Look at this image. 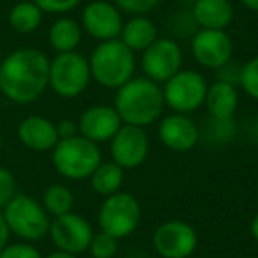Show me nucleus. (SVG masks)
Instances as JSON below:
<instances>
[{
    "label": "nucleus",
    "mask_w": 258,
    "mask_h": 258,
    "mask_svg": "<svg viewBox=\"0 0 258 258\" xmlns=\"http://www.w3.org/2000/svg\"><path fill=\"white\" fill-rule=\"evenodd\" d=\"M122 182H124V168H120L113 161L101 163L96 172L90 175V186L101 197H110L120 191Z\"/></svg>",
    "instance_id": "obj_23"
},
{
    "label": "nucleus",
    "mask_w": 258,
    "mask_h": 258,
    "mask_svg": "<svg viewBox=\"0 0 258 258\" xmlns=\"http://www.w3.org/2000/svg\"><path fill=\"white\" fill-rule=\"evenodd\" d=\"M48 235L51 237V242L55 244L57 249L71 254H80L83 251H89L94 230L83 216L76 212H68L64 216L53 218Z\"/></svg>",
    "instance_id": "obj_10"
},
{
    "label": "nucleus",
    "mask_w": 258,
    "mask_h": 258,
    "mask_svg": "<svg viewBox=\"0 0 258 258\" xmlns=\"http://www.w3.org/2000/svg\"><path fill=\"white\" fill-rule=\"evenodd\" d=\"M51 163L62 177L69 180L90 179L101 165V149L97 144L76 135L73 138L58 140L53 147Z\"/></svg>",
    "instance_id": "obj_4"
},
{
    "label": "nucleus",
    "mask_w": 258,
    "mask_h": 258,
    "mask_svg": "<svg viewBox=\"0 0 258 258\" xmlns=\"http://www.w3.org/2000/svg\"><path fill=\"white\" fill-rule=\"evenodd\" d=\"M57 133H58V140H66V138H73L78 135V124L73 120H60L57 124Z\"/></svg>",
    "instance_id": "obj_32"
},
{
    "label": "nucleus",
    "mask_w": 258,
    "mask_h": 258,
    "mask_svg": "<svg viewBox=\"0 0 258 258\" xmlns=\"http://www.w3.org/2000/svg\"><path fill=\"white\" fill-rule=\"evenodd\" d=\"M204 104L214 120H232L239 106V94L233 85L216 80L212 85H209Z\"/></svg>",
    "instance_id": "obj_19"
},
{
    "label": "nucleus",
    "mask_w": 258,
    "mask_h": 258,
    "mask_svg": "<svg viewBox=\"0 0 258 258\" xmlns=\"http://www.w3.org/2000/svg\"><path fill=\"white\" fill-rule=\"evenodd\" d=\"M90 76L101 87L110 90L120 89L133 78L135 51L129 50L120 39L101 41L89 58Z\"/></svg>",
    "instance_id": "obj_3"
},
{
    "label": "nucleus",
    "mask_w": 258,
    "mask_h": 258,
    "mask_svg": "<svg viewBox=\"0 0 258 258\" xmlns=\"http://www.w3.org/2000/svg\"><path fill=\"white\" fill-rule=\"evenodd\" d=\"M2 147H4V138H2V133H0V152H2Z\"/></svg>",
    "instance_id": "obj_37"
},
{
    "label": "nucleus",
    "mask_w": 258,
    "mask_h": 258,
    "mask_svg": "<svg viewBox=\"0 0 258 258\" xmlns=\"http://www.w3.org/2000/svg\"><path fill=\"white\" fill-rule=\"evenodd\" d=\"M46 258H76V254H71V253H66V251H53V253H50Z\"/></svg>",
    "instance_id": "obj_34"
},
{
    "label": "nucleus",
    "mask_w": 258,
    "mask_h": 258,
    "mask_svg": "<svg viewBox=\"0 0 258 258\" xmlns=\"http://www.w3.org/2000/svg\"><path fill=\"white\" fill-rule=\"evenodd\" d=\"M82 23L87 34L97 41L118 39L124 27L120 9L113 2H104V0H94L85 6Z\"/></svg>",
    "instance_id": "obj_14"
},
{
    "label": "nucleus",
    "mask_w": 258,
    "mask_h": 258,
    "mask_svg": "<svg viewBox=\"0 0 258 258\" xmlns=\"http://www.w3.org/2000/svg\"><path fill=\"white\" fill-rule=\"evenodd\" d=\"M0 258H43L30 242H13L0 251Z\"/></svg>",
    "instance_id": "obj_28"
},
{
    "label": "nucleus",
    "mask_w": 258,
    "mask_h": 258,
    "mask_svg": "<svg viewBox=\"0 0 258 258\" xmlns=\"http://www.w3.org/2000/svg\"><path fill=\"white\" fill-rule=\"evenodd\" d=\"M120 125L122 118L118 117L113 106L97 104V106L87 108L80 115L78 133L94 144H103V142H108L115 137Z\"/></svg>",
    "instance_id": "obj_15"
},
{
    "label": "nucleus",
    "mask_w": 258,
    "mask_h": 258,
    "mask_svg": "<svg viewBox=\"0 0 258 258\" xmlns=\"http://www.w3.org/2000/svg\"><path fill=\"white\" fill-rule=\"evenodd\" d=\"M198 244L195 228L186 221L172 219L156 228L152 246L161 258H189Z\"/></svg>",
    "instance_id": "obj_9"
},
{
    "label": "nucleus",
    "mask_w": 258,
    "mask_h": 258,
    "mask_svg": "<svg viewBox=\"0 0 258 258\" xmlns=\"http://www.w3.org/2000/svg\"><path fill=\"white\" fill-rule=\"evenodd\" d=\"M207 80L193 69H180L179 73L165 82L163 97L175 113H191L205 103Z\"/></svg>",
    "instance_id": "obj_8"
},
{
    "label": "nucleus",
    "mask_w": 258,
    "mask_h": 258,
    "mask_svg": "<svg viewBox=\"0 0 258 258\" xmlns=\"http://www.w3.org/2000/svg\"><path fill=\"white\" fill-rule=\"evenodd\" d=\"M89 58L78 51L57 53L50 60V82L48 87L60 97H76L90 83Z\"/></svg>",
    "instance_id": "obj_7"
},
{
    "label": "nucleus",
    "mask_w": 258,
    "mask_h": 258,
    "mask_svg": "<svg viewBox=\"0 0 258 258\" xmlns=\"http://www.w3.org/2000/svg\"><path fill=\"white\" fill-rule=\"evenodd\" d=\"M41 204H43L44 211L48 212L50 218H58V216L73 212L75 197H73L71 189L64 184H51L43 193Z\"/></svg>",
    "instance_id": "obj_24"
},
{
    "label": "nucleus",
    "mask_w": 258,
    "mask_h": 258,
    "mask_svg": "<svg viewBox=\"0 0 258 258\" xmlns=\"http://www.w3.org/2000/svg\"><path fill=\"white\" fill-rule=\"evenodd\" d=\"M9 237H11V232H9L8 225H6L4 214H2V211H0V251L9 244Z\"/></svg>",
    "instance_id": "obj_33"
},
{
    "label": "nucleus",
    "mask_w": 258,
    "mask_h": 258,
    "mask_svg": "<svg viewBox=\"0 0 258 258\" xmlns=\"http://www.w3.org/2000/svg\"><path fill=\"white\" fill-rule=\"evenodd\" d=\"M82 41V27L73 18H58L48 30V43L57 53L76 51Z\"/></svg>",
    "instance_id": "obj_21"
},
{
    "label": "nucleus",
    "mask_w": 258,
    "mask_h": 258,
    "mask_svg": "<svg viewBox=\"0 0 258 258\" xmlns=\"http://www.w3.org/2000/svg\"><path fill=\"white\" fill-rule=\"evenodd\" d=\"M159 138L163 145L175 152H187L200 140L197 124L184 113L168 115L159 124Z\"/></svg>",
    "instance_id": "obj_16"
},
{
    "label": "nucleus",
    "mask_w": 258,
    "mask_h": 258,
    "mask_svg": "<svg viewBox=\"0 0 258 258\" xmlns=\"http://www.w3.org/2000/svg\"><path fill=\"white\" fill-rule=\"evenodd\" d=\"M218 71V82H225L228 85L239 87L240 85V75H242V66L235 64V62H226L225 66H221Z\"/></svg>",
    "instance_id": "obj_31"
},
{
    "label": "nucleus",
    "mask_w": 258,
    "mask_h": 258,
    "mask_svg": "<svg viewBox=\"0 0 258 258\" xmlns=\"http://www.w3.org/2000/svg\"><path fill=\"white\" fill-rule=\"evenodd\" d=\"M110 142L111 161L124 170L140 166L147 159L149 149H151L145 129L138 125L122 124Z\"/></svg>",
    "instance_id": "obj_12"
},
{
    "label": "nucleus",
    "mask_w": 258,
    "mask_h": 258,
    "mask_svg": "<svg viewBox=\"0 0 258 258\" xmlns=\"http://www.w3.org/2000/svg\"><path fill=\"white\" fill-rule=\"evenodd\" d=\"M191 16L200 29L225 30L233 20L230 0H195Z\"/></svg>",
    "instance_id": "obj_18"
},
{
    "label": "nucleus",
    "mask_w": 258,
    "mask_h": 258,
    "mask_svg": "<svg viewBox=\"0 0 258 258\" xmlns=\"http://www.w3.org/2000/svg\"><path fill=\"white\" fill-rule=\"evenodd\" d=\"M191 53L195 60L207 69H219L232 60L233 43L225 30L200 29L191 41Z\"/></svg>",
    "instance_id": "obj_13"
},
{
    "label": "nucleus",
    "mask_w": 258,
    "mask_h": 258,
    "mask_svg": "<svg viewBox=\"0 0 258 258\" xmlns=\"http://www.w3.org/2000/svg\"><path fill=\"white\" fill-rule=\"evenodd\" d=\"M182 68V50L173 39L161 37L156 39L142 57V69L149 80L165 83Z\"/></svg>",
    "instance_id": "obj_11"
},
{
    "label": "nucleus",
    "mask_w": 258,
    "mask_h": 258,
    "mask_svg": "<svg viewBox=\"0 0 258 258\" xmlns=\"http://www.w3.org/2000/svg\"><path fill=\"white\" fill-rule=\"evenodd\" d=\"M16 177L9 168L0 166V211L18 195L16 191Z\"/></svg>",
    "instance_id": "obj_27"
},
{
    "label": "nucleus",
    "mask_w": 258,
    "mask_h": 258,
    "mask_svg": "<svg viewBox=\"0 0 258 258\" xmlns=\"http://www.w3.org/2000/svg\"><path fill=\"white\" fill-rule=\"evenodd\" d=\"M2 214L9 232L23 242H36L44 239L50 232V216L43 204L29 195L18 193L2 209Z\"/></svg>",
    "instance_id": "obj_5"
},
{
    "label": "nucleus",
    "mask_w": 258,
    "mask_h": 258,
    "mask_svg": "<svg viewBox=\"0 0 258 258\" xmlns=\"http://www.w3.org/2000/svg\"><path fill=\"white\" fill-rule=\"evenodd\" d=\"M113 4L117 6L120 11L140 16V15H147L149 11H152V9L159 4V0H113Z\"/></svg>",
    "instance_id": "obj_29"
},
{
    "label": "nucleus",
    "mask_w": 258,
    "mask_h": 258,
    "mask_svg": "<svg viewBox=\"0 0 258 258\" xmlns=\"http://www.w3.org/2000/svg\"><path fill=\"white\" fill-rule=\"evenodd\" d=\"M32 2L43 13H50V15H64V13L73 11L82 0H32Z\"/></svg>",
    "instance_id": "obj_30"
},
{
    "label": "nucleus",
    "mask_w": 258,
    "mask_h": 258,
    "mask_svg": "<svg viewBox=\"0 0 258 258\" xmlns=\"http://www.w3.org/2000/svg\"><path fill=\"white\" fill-rule=\"evenodd\" d=\"M50 82V58L37 48H18L2 58L0 92L16 104L39 99Z\"/></svg>",
    "instance_id": "obj_1"
},
{
    "label": "nucleus",
    "mask_w": 258,
    "mask_h": 258,
    "mask_svg": "<svg viewBox=\"0 0 258 258\" xmlns=\"http://www.w3.org/2000/svg\"><path fill=\"white\" fill-rule=\"evenodd\" d=\"M89 251L92 258H115L118 253V239L106 232L94 233Z\"/></svg>",
    "instance_id": "obj_25"
},
{
    "label": "nucleus",
    "mask_w": 258,
    "mask_h": 258,
    "mask_svg": "<svg viewBox=\"0 0 258 258\" xmlns=\"http://www.w3.org/2000/svg\"><path fill=\"white\" fill-rule=\"evenodd\" d=\"M2 58H4V57H2V53H0V66H2Z\"/></svg>",
    "instance_id": "obj_38"
},
{
    "label": "nucleus",
    "mask_w": 258,
    "mask_h": 258,
    "mask_svg": "<svg viewBox=\"0 0 258 258\" xmlns=\"http://www.w3.org/2000/svg\"><path fill=\"white\" fill-rule=\"evenodd\" d=\"M239 87H242L244 92L249 97L258 101V57H253L249 62L242 66Z\"/></svg>",
    "instance_id": "obj_26"
},
{
    "label": "nucleus",
    "mask_w": 258,
    "mask_h": 258,
    "mask_svg": "<svg viewBox=\"0 0 258 258\" xmlns=\"http://www.w3.org/2000/svg\"><path fill=\"white\" fill-rule=\"evenodd\" d=\"M18 140L23 147L30 149L34 152H46L53 151L58 144L57 124L41 115H30L23 118L18 125Z\"/></svg>",
    "instance_id": "obj_17"
},
{
    "label": "nucleus",
    "mask_w": 258,
    "mask_h": 258,
    "mask_svg": "<svg viewBox=\"0 0 258 258\" xmlns=\"http://www.w3.org/2000/svg\"><path fill=\"white\" fill-rule=\"evenodd\" d=\"M240 4L251 11H258V0H240Z\"/></svg>",
    "instance_id": "obj_36"
},
{
    "label": "nucleus",
    "mask_w": 258,
    "mask_h": 258,
    "mask_svg": "<svg viewBox=\"0 0 258 258\" xmlns=\"http://www.w3.org/2000/svg\"><path fill=\"white\" fill-rule=\"evenodd\" d=\"M113 108L122 118V124L145 127L161 117L165 108L163 89L147 76L131 78L117 89Z\"/></svg>",
    "instance_id": "obj_2"
},
{
    "label": "nucleus",
    "mask_w": 258,
    "mask_h": 258,
    "mask_svg": "<svg viewBox=\"0 0 258 258\" xmlns=\"http://www.w3.org/2000/svg\"><path fill=\"white\" fill-rule=\"evenodd\" d=\"M8 22L13 30L18 34H32L43 23V11L32 0H22L15 4L9 11Z\"/></svg>",
    "instance_id": "obj_22"
},
{
    "label": "nucleus",
    "mask_w": 258,
    "mask_h": 258,
    "mask_svg": "<svg viewBox=\"0 0 258 258\" xmlns=\"http://www.w3.org/2000/svg\"><path fill=\"white\" fill-rule=\"evenodd\" d=\"M118 39L133 51H145L156 39H158V29L154 22L147 16H133L129 22L124 23Z\"/></svg>",
    "instance_id": "obj_20"
},
{
    "label": "nucleus",
    "mask_w": 258,
    "mask_h": 258,
    "mask_svg": "<svg viewBox=\"0 0 258 258\" xmlns=\"http://www.w3.org/2000/svg\"><path fill=\"white\" fill-rule=\"evenodd\" d=\"M249 230H251V235H253V239L258 242V214L254 216V218H253V221H251Z\"/></svg>",
    "instance_id": "obj_35"
},
{
    "label": "nucleus",
    "mask_w": 258,
    "mask_h": 258,
    "mask_svg": "<svg viewBox=\"0 0 258 258\" xmlns=\"http://www.w3.org/2000/svg\"><path fill=\"white\" fill-rule=\"evenodd\" d=\"M142 218V207L137 197L125 191H117L104 198L99 207L97 223L101 232L117 237L118 240L129 237L138 228Z\"/></svg>",
    "instance_id": "obj_6"
}]
</instances>
